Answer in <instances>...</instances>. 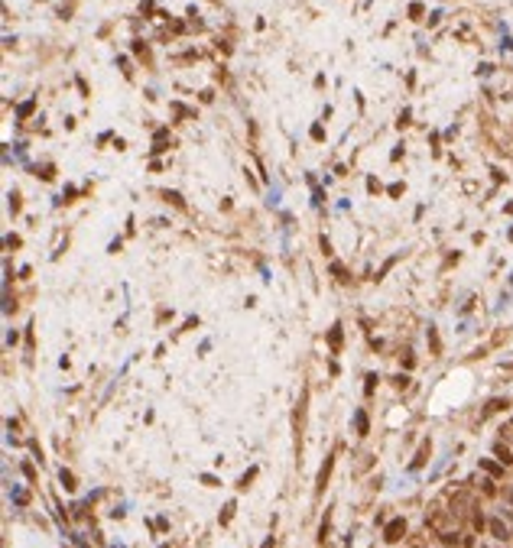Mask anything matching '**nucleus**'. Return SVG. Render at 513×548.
Listing matches in <instances>:
<instances>
[{"instance_id":"f257e3e1","label":"nucleus","mask_w":513,"mask_h":548,"mask_svg":"<svg viewBox=\"0 0 513 548\" xmlns=\"http://www.w3.org/2000/svg\"><path fill=\"white\" fill-rule=\"evenodd\" d=\"M403 532H406V522H403V519H393V522L387 525V535H383V539H387V542H400V539H403Z\"/></svg>"},{"instance_id":"f03ea898","label":"nucleus","mask_w":513,"mask_h":548,"mask_svg":"<svg viewBox=\"0 0 513 548\" xmlns=\"http://www.w3.org/2000/svg\"><path fill=\"white\" fill-rule=\"evenodd\" d=\"M490 535H494L497 542H507V539H510V532H507V522H504V519H490Z\"/></svg>"},{"instance_id":"7ed1b4c3","label":"nucleus","mask_w":513,"mask_h":548,"mask_svg":"<svg viewBox=\"0 0 513 548\" xmlns=\"http://www.w3.org/2000/svg\"><path fill=\"white\" fill-rule=\"evenodd\" d=\"M497 454H500V461H504V464H510V461H513V454L504 448V445H497Z\"/></svg>"},{"instance_id":"20e7f679","label":"nucleus","mask_w":513,"mask_h":548,"mask_svg":"<svg viewBox=\"0 0 513 548\" xmlns=\"http://www.w3.org/2000/svg\"><path fill=\"white\" fill-rule=\"evenodd\" d=\"M442 542H445V545H455V542H458V535H455V532H445Z\"/></svg>"}]
</instances>
